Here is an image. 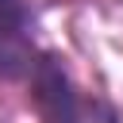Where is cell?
<instances>
[{"label": "cell", "mask_w": 123, "mask_h": 123, "mask_svg": "<svg viewBox=\"0 0 123 123\" xmlns=\"http://www.w3.org/2000/svg\"><path fill=\"white\" fill-rule=\"evenodd\" d=\"M77 123H119V115H115V108H111L108 100H100V96H88V100L81 104V115H77Z\"/></svg>", "instance_id": "obj_3"}, {"label": "cell", "mask_w": 123, "mask_h": 123, "mask_svg": "<svg viewBox=\"0 0 123 123\" xmlns=\"http://www.w3.org/2000/svg\"><path fill=\"white\" fill-rule=\"evenodd\" d=\"M38 58L27 0H0V81H31Z\"/></svg>", "instance_id": "obj_1"}, {"label": "cell", "mask_w": 123, "mask_h": 123, "mask_svg": "<svg viewBox=\"0 0 123 123\" xmlns=\"http://www.w3.org/2000/svg\"><path fill=\"white\" fill-rule=\"evenodd\" d=\"M31 100H35L42 123H77L81 104H85V96H77L73 77L65 73L62 58L50 50H42V58L31 73Z\"/></svg>", "instance_id": "obj_2"}]
</instances>
